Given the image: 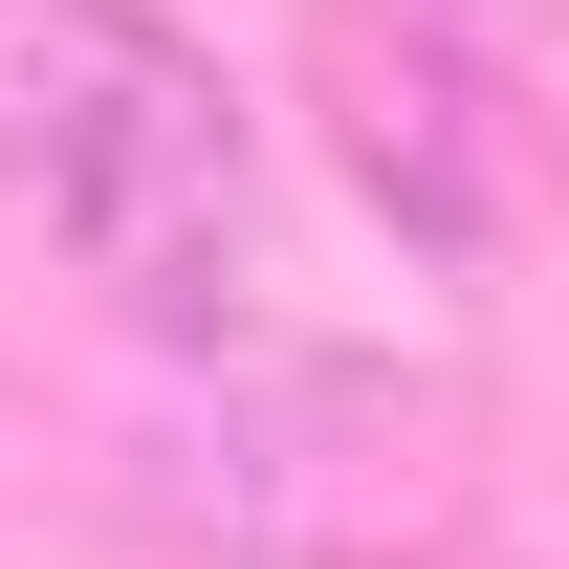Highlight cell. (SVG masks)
<instances>
[{
	"label": "cell",
	"mask_w": 569,
	"mask_h": 569,
	"mask_svg": "<svg viewBox=\"0 0 569 569\" xmlns=\"http://www.w3.org/2000/svg\"><path fill=\"white\" fill-rule=\"evenodd\" d=\"M0 198L132 329H241L263 284V132L153 0H0Z\"/></svg>",
	"instance_id": "6da1fadb"
},
{
	"label": "cell",
	"mask_w": 569,
	"mask_h": 569,
	"mask_svg": "<svg viewBox=\"0 0 569 569\" xmlns=\"http://www.w3.org/2000/svg\"><path fill=\"white\" fill-rule=\"evenodd\" d=\"M110 503L176 526V548L372 569L438 503V395H395V372H219V395H176V417L110 460Z\"/></svg>",
	"instance_id": "7a4b0ae2"
},
{
	"label": "cell",
	"mask_w": 569,
	"mask_h": 569,
	"mask_svg": "<svg viewBox=\"0 0 569 569\" xmlns=\"http://www.w3.org/2000/svg\"><path fill=\"white\" fill-rule=\"evenodd\" d=\"M307 88H329V153L372 176V219H395L417 263H482V241H503L526 153H503V110H482V67H460V44H417V22L329 0V22H307Z\"/></svg>",
	"instance_id": "3957f363"
}]
</instances>
